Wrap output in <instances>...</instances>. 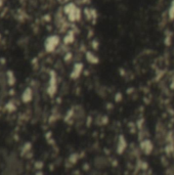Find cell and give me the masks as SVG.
<instances>
[{"instance_id": "cell-6", "label": "cell", "mask_w": 174, "mask_h": 175, "mask_svg": "<svg viewBox=\"0 0 174 175\" xmlns=\"http://www.w3.org/2000/svg\"><path fill=\"white\" fill-rule=\"evenodd\" d=\"M67 17H68V19H69L70 22H72V23L78 22L79 19H81V9L77 6V7L74 8L70 13H68Z\"/></svg>"}, {"instance_id": "cell-19", "label": "cell", "mask_w": 174, "mask_h": 175, "mask_svg": "<svg viewBox=\"0 0 174 175\" xmlns=\"http://www.w3.org/2000/svg\"><path fill=\"white\" fill-rule=\"evenodd\" d=\"M92 46H93V48H94V49H97L98 43H97L96 41H93V42H92Z\"/></svg>"}, {"instance_id": "cell-5", "label": "cell", "mask_w": 174, "mask_h": 175, "mask_svg": "<svg viewBox=\"0 0 174 175\" xmlns=\"http://www.w3.org/2000/svg\"><path fill=\"white\" fill-rule=\"evenodd\" d=\"M83 69H84V66H83V63H75V65H74V67H73V70H72L71 74H70L71 79H73V80L78 79V78L80 77V75H81Z\"/></svg>"}, {"instance_id": "cell-9", "label": "cell", "mask_w": 174, "mask_h": 175, "mask_svg": "<svg viewBox=\"0 0 174 175\" xmlns=\"http://www.w3.org/2000/svg\"><path fill=\"white\" fill-rule=\"evenodd\" d=\"M75 40V34H74L73 31H69L68 33L66 34V36L64 37L63 41L66 45H69V44H72Z\"/></svg>"}, {"instance_id": "cell-8", "label": "cell", "mask_w": 174, "mask_h": 175, "mask_svg": "<svg viewBox=\"0 0 174 175\" xmlns=\"http://www.w3.org/2000/svg\"><path fill=\"white\" fill-rule=\"evenodd\" d=\"M85 57H86V61H88L89 63H91V65H97L99 63L98 56H96L92 51H86Z\"/></svg>"}, {"instance_id": "cell-10", "label": "cell", "mask_w": 174, "mask_h": 175, "mask_svg": "<svg viewBox=\"0 0 174 175\" xmlns=\"http://www.w3.org/2000/svg\"><path fill=\"white\" fill-rule=\"evenodd\" d=\"M6 81H7L8 85L12 86L15 84V74L12 73L11 71H7L6 72Z\"/></svg>"}, {"instance_id": "cell-18", "label": "cell", "mask_w": 174, "mask_h": 175, "mask_svg": "<svg viewBox=\"0 0 174 175\" xmlns=\"http://www.w3.org/2000/svg\"><path fill=\"white\" fill-rule=\"evenodd\" d=\"M35 167H36L37 169H38V168L41 169V168L43 167V163H42V162H36V163H35Z\"/></svg>"}, {"instance_id": "cell-3", "label": "cell", "mask_w": 174, "mask_h": 175, "mask_svg": "<svg viewBox=\"0 0 174 175\" xmlns=\"http://www.w3.org/2000/svg\"><path fill=\"white\" fill-rule=\"evenodd\" d=\"M139 148H140V150H141L142 153L147 156H150L151 154L153 153V151H154V144H153L152 140L149 138L140 139Z\"/></svg>"}, {"instance_id": "cell-14", "label": "cell", "mask_w": 174, "mask_h": 175, "mask_svg": "<svg viewBox=\"0 0 174 175\" xmlns=\"http://www.w3.org/2000/svg\"><path fill=\"white\" fill-rule=\"evenodd\" d=\"M31 148H32V144H30V142H27V144H25V146H23V151H22V154L23 156H24V154H27L28 152L31 150Z\"/></svg>"}, {"instance_id": "cell-4", "label": "cell", "mask_w": 174, "mask_h": 175, "mask_svg": "<svg viewBox=\"0 0 174 175\" xmlns=\"http://www.w3.org/2000/svg\"><path fill=\"white\" fill-rule=\"evenodd\" d=\"M127 140H126L125 136L124 135H119L117 139V144H116V152H117L118 155H122L124 152L126 151V148H127Z\"/></svg>"}, {"instance_id": "cell-15", "label": "cell", "mask_w": 174, "mask_h": 175, "mask_svg": "<svg viewBox=\"0 0 174 175\" xmlns=\"http://www.w3.org/2000/svg\"><path fill=\"white\" fill-rule=\"evenodd\" d=\"M72 58H73V54H72V52H67V53L65 54L64 61H66V63H69Z\"/></svg>"}, {"instance_id": "cell-1", "label": "cell", "mask_w": 174, "mask_h": 175, "mask_svg": "<svg viewBox=\"0 0 174 175\" xmlns=\"http://www.w3.org/2000/svg\"><path fill=\"white\" fill-rule=\"evenodd\" d=\"M59 42H61V38L57 35H50L45 39L44 42V48L46 52H53L57 47L59 46Z\"/></svg>"}, {"instance_id": "cell-13", "label": "cell", "mask_w": 174, "mask_h": 175, "mask_svg": "<svg viewBox=\"0 0 174 175\" xmlns=\"http://www.w3.org/2000/svg\"><path fill=\"white\" fill-rule=\"evenodd\" d=\"M79 160V156L78 154H71L69 157V162L71 164H76L77 161Z\"/></svg>"}, {"instance_id": "cell-22", "label": "cell", "mask_w": 174, "mask_h": 175, "mask_svg": "<svg viewBox=\"0 0 174 175\" xmlns=\"http://www.w3.org/2000/svg\"><path fill=\"white\" fill-rule=\"evenodd\" d=\"M0 40H1V35H0Z\"/></svg>"}, {"instance_id": "cell-16", "label": "cell", "mask_w": 174, "mask_h": 175, "mask_svg": "<svg viewBox=\"0 0 174 175\" xmlns=\"http://www.w3.org/2000/svg\"><path fill=\"white\" fill-rule=\"evenodd\" d=\"M121 100H122V93H121V92L116 93V95H115V102H120Z\"/></svg>"}, {"instance_id": "cell-2", "label": "cell", "mask_w": 174, "mask_h": 175, "mask_svg": "<svg viewBox=\"0 0 174 175\" xmlns=\"http://www.w3.org/2000/svg\"><path fill=\"white\" fill-rule=\"evenodd\" d=\"M57 74L55 72H50V78H49L48 87H47V93L49 96H53L57 93Z\"/></svg>"}, {"instance_id": "cell-21", "label": "cell", "mask_w": 174, "mask_h": 175, "mask_svg": "<svg viewBox=\"0 0 174 175\" xmlns=\"http://www.w3.org/2000/svg\"><path fill=\"white\" fill-rule=\"evenodd\" d=\"M2 5V0H0V6Z\"/></svg>"}, {"instance_id": "cell-11", "label": "cell", "mask_w": 174, "mask_h": 175, "mask_svg": "<svg viewBox=\"0 0 174 175\" xmlns=\"http://www.w3.org/2000/svg\"><path fill=\"white\" fill-rule=\"evenodd\" d=\"M15 105L13 104V102H8L6 105H5V110L7 111V112H9V113H12L13 111H15Z\"/></svg>"}, {"instance_id": "cell-17", "label": "cell", "mask_w": 174, "mask_h": 175, "mask_svg": "<svg viewBox=\"0 0 174 175\" xmlns=\"http://www.w3.org/2000/svg\"><path fill=\"white\" fill-rule=\"evenodd\" d=\"M142 125H143V119H139L137 121V127L138 129H142Z\"/></svg>"}, {"instance_id": "cell-12", "label": "cell", "mask_w": 174, "mask_h": 175, "mask_svg": "<svg viewBox=\"0 0 174 175\" xmlns=\"http://www.w3.org/2000/svg\"><path fill=\"white\" fill-rule=\"evenodd\" d=\"M168 17H169V19H171V21L174 19V0H172L170 7L168 9Z\"/></svg>"}, {"instance_id": "cell-7", "label": "cell", "mask_w": 174, "mask_h": 175, "mask_svg": "<svg viewBox=\"0 0 174 175\" xmlns=\"http://www.w3.org/2000/svg\"><path fill=\"white\" fill-rule=\"evenodd\" d=\"M22 102L24 104H29V102H32L33 100V90L31 87L25 88V90L22 93Z\"/></svg>"}, {"instance_id": "cell-20", "label": "cell", "mask_w": 174, "mask_h": 175, "mask_svg": "<svg viewBox=\"0 0 174 175\" xmlns=\"http://www.w3.org/2000/svg\"><path fill=\"white\" fill-rule=\"evenodd\" d=\"M57 1H59V3H61V4H65V3H67L69 0H57Z\"/></svg>"}]
</instances>
